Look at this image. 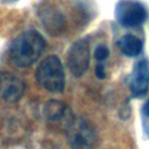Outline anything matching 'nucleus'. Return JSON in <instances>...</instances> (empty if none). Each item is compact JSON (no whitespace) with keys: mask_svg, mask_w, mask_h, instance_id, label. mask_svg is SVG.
I'll list each match as a JSON object with an SVG mask.
<instances>
[{"mask_svg":"<svg viewBox=\"0 0 149 149\" xmlns=\"http://www.w3.org/2000/svg\"><path fill=\"white\" fill-rule=\"evenodd\" d=\"M45 41L36 30H27L19 35L9 50L12 62L19 68H27L34 64L42 55Z\"/></svg>","mask_w":149,"mask_h":149,"instance_id":"obj_1","label":"nucleus"},{"mask_svg":"<svg viewBox=\"0 0 149 149\" xmlns=\"http://www.w3.org/2000/svg\"><path fill=\"white\" fill-rule=\"evenodd\" d=\"M36 80L51 93H62L65 86L64 69L55 55L44 58L36 69Z\"/></svg>","mask_w":149,"mask_h":149,"instance_id":"obj_2","label":"nucleus"},{"mask_svg":"<svg viewBox=\"0 0 149 149\" xmlns=\"http://www.w3.org/2000/svg\"><path fill=\"white\" fill-rule=\"evenodd\" d=\"M66 139L71 149H93L97 135L90 122L71 118L66 122Z\"/></svg>","mask_w":149,"mask_h":149,"instance_id":"obj_3","label":"nucleus"},{"mask_svg":"<svg viewBox=\"0 0 149 149\" xmlns=\"http://www.w3.org/2000/svg\"><path fill=\"white\" fill-rule=\"evenodd\" d=\"M115 19L123 27H139L147 19V10L137 0H120L115 6Z\"/></svg>","mask_w":149,"mask_h":149,"instance_id":"obj_4","label":"nucleus"},{"mask_svg":"<svg viewBox=\"0 0 149 149\" xmlns=\"http://www.w3.org/2000/svg\"><path fill=\"white\" fill-rule=\"evenodd\" d=\"M68 66L74 77H81L90 64V43L86 38L74 42L68 52Z\"/></svg>","mask_w":149,"mask_h":149,"instance_id":"obj_5","label":"nucleus"},{"mask_svg":"<svg viewBox=\"0 0 149 149\" xmlns=\"http://www.w3.org/2000/svg\"><path fill=\"white\" fill-rule=\"evenodd\" d=\"M24 93V81L9 72H0V99L16 102Z\"/></svg>","mask_w":149,"mask_h":149,"instance_id":"obj_6","label":"nucleus"},{"mask_svg":"<svg viewBox=\"0 0 149 149\" xmlns=\"http://www.w3.org/2000/svg\"><path fill=\"white\" fill-rule=\"evenodd\" d=\"M129 87L135 97L144 95L149 87V63L147 59L139 61L129 77Z\"/></svg>","mask_w":149,"mask_h":149,"instance_id":"obj_7","label":"nucleus"},{"mask_svg":"<svg viewBox=\"0 0 149 149\" xmlns=\"http://www.w3.org/2000/svg\"><path fill=\"white\" fill-rule=\"evenodd\" d=\"M40 19L45 29L52 34L58 35L64 29V17L58 9L51 5H44L40 9Z\"/></svg>","mask_w":149,"mask_h":149,"instance_id":"obj_8","label":"nucleus"},{"mask_svg":"<svg viewBox=\"0 0 149 149\" xmlns=\"http://www.w3.org/2000/svg\"><path fill=\"white\" fill-rule=\"evenodd\" d=\"M118 47L120 48L121 52L127 56V57H136L137 55L141 54L142 48H143V43L142 41L130 34H127L125 36H122L119 42H118Z\"/></svg>","mask_w":149,"mask_h":149,"instance_id":"obj_9","label":"nucleus"},{"mask_svg":"<svg viewBox=\"0 0 149 149\" xmlns=\"http://www.w3.org/2000/svg\"><path fill=\"white\" fill-rule=\"evenodd\" d=\"M44 115L49 121H59L66 115V106L58 100H49L44 105Z\"/></svg>","mask_w":149,"mask_h":149,"instance_id":"obj_10","label":"nucleus"},{"mask_svg":"<svg viewBox=\"0 0 149 149\" xmlns=\"http://www.w3.org/2000/svg\"><path fill=\"white\" fill-rule=\"evenodd\" d=\"M109 55V51L108 49L105 47V45H99L95 50H94V57L98 59V61H104L108 57Z\"/></svg>","mask_w":149,"mask_h":149,"instance_id":"obj_11","label":"nucleus"},{"mask_svg":"<svg viewBox=\"0 0 149 149\" xmlns=\"http://www.w3.org/2000/svg\"><path fill=\"white\" fill-rule=\"evenodd\" d=\"M95 76L99 79H104L106 77V72H105V66L102 64H98L95 66Z\"/></svg>","mask_w":149,"mask_h":149,"instance_id":"obj_12","label":"nucleus"},{"mask_svg":"<svg viewBox=\"0 0 149 149\" xmlns=\"http://www.w3.org/2000/svg\"><path fill=\"white\" fill-rule=\"evenodd\" d=\"M142 112H143V114H144L147 118H149V100L143 105V107H142Z\"/></svg>","mask_w":149,"mask_h":149,"instance_id":"obj_13","label":"nucleus"},{"mask_svg":"<svg viewBox=\"0 0 149 149\" xmlns=\"http://www.w3.org/2000/svg\"><path fill=\"white\" fill-rule=\"evenodd\" d=\"M0 1H2V2H14L16 0H0Z\"/></svg>","mask_w":149,"mask_h":149,"instance_id":"obj_14","label":"nucleus"}]
</instances>
